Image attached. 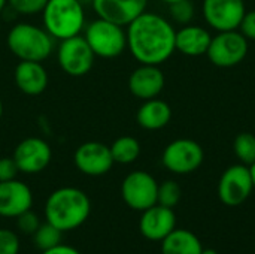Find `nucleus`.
I'll list each match as a JSON object with an SVG mask.
<instances>
[{
    "label": "nucleus",
    "instance_id": "f257e3e1",
    "mask_svg": "<svg viewBox=\"0 0 255 254\" xmlns=\"http://www.w3.org/2000/svg\"><path fill=\"white\" fill-rule=\"evenodd\" d=\"M126 33L127 48L140 64L160 66L176 51V30L158 13L145 10L127 25Z\"/></svg>",
    "mask_w": 255,
    "mask_h": 254
},
{
    "label": "nucleus",
    "instance_id": "f03ea898",
    "mask_svg": "<svg viewBox=\"0 0 255 254\" xmlns=\"http://www.w3.org/2000/svg\"><path fill=\"white\" fill-rule=\"evenodd\" d=\"M45 219L61 232L81 228L91 213V201L76 187H60L45 202Z\"/></svg>",
    "mask_w": 255,
    "mask_h": 254
},
{
    "label": "nucleus",
    "instance_id": "7ed1b4c3",
    "mask_svg": "<svg viewBox=\"0 0 255 254\" xmlns=\"http://www.w3.org/2000/svg\"><path fill=\"white\" fill-rule=\"evenodd\" d=\"M43 28L52 39L64 40L85 28V12L81 0H48L42 10Z\"/></svg>",
    "mask_w": 255,
    "mask_h": 254
},
{
    "label": "nucleus",
    "instance_id": "20e7f679",
    "mask_svg": "<svg viewBox=\"0 0 255 254\" xmlns=\"http://www.w3.org/2000/svg\"><path fill=\"white\" fill-rule=\"evenodd\" d=\"M6 43L9 51L19 61H43L54 49L52 36L39 25L30 22L15 24L7 36Z\"/></svg>",
    "mask_w": 255,
    "mask_h": 254
},
{
    "label": "nucleus",
    "instance_id": "39448f33",
    "mask_svg": "<svg viewBox=\"0 0 255 254\" xmlns=\"http://www.w3.org/2000/svg\"><path fill=\"white\" fill-rule=\"evenodd\" d=\"M82 36L96 57L115 58L127 48V33L124 27L100 16L85 25Z\"/></svg>",
    "mask_w": 255,
    "mask_h": 254
},
{
    "label": "nucleus",
    "instance_id": "423d86ee",
    "mask_svg": "<svg viewBox=\"0 0 255 254\" xmlns=\"http://www.w3.org/2000/svg\"><path fill=\"white\" fill-rule=\"evenodd\" d=\"M248 54V39L239 30L218 31L212 36L206 55L217 67H233L238 66Z\"/></svg>",
    "mask_w": 255,
    "mask_h": 254
},
{
    "label": "nucleus",
    "instance_id": "0eeeda50",
    "mask_svg": "<svg viewBox=\"0 0 255 254\" xmlns=\"http://www.w3.org/2000/svg\"><path fill=\"white\" fill-rule=\"evenodd\" d=\"M205 159L203 148L199 142L187 138L172 141L163 151V166L176 175H187L197 171Z\"/></svg>",
    "mask_w": 255,
    "mask_h": 254
},
{
    "label": "nucleus",
    "instance_id": "6e6552de",
    "mask_svg": "<svg viewBox=\"0 0 255 254\" xmlns=\"http://www.w3.org/2000/svg\"><path fill=\"white\" fill-rule=\"evenodd\" d=\"M57 60L61 70L73 78H79L87 75L96 60V54L87 43L82 34L60 40V46L57 51Z\"/></svg>",
    "mask_w": 255,
    "mask_h": 254
},
{
    "label": "nucleus",
    "instance_id": "1a4fd4ad",
    "mask_svg": "<svg viewBox=\"0 0 255 254\" xmlns=\"http://www.w3.org/2000/svg\"><path fill=\"white\" fill-rule=\"evenodd\" d=\"M158 183L145 171L130 172L121 184V196L126 205L136 211H145L157 204Z\"/></svg>",
    "mask_w": 255,
    "mask_h": 254
},
{
    "label": "nucleus",
    "instance_id": "9d476101",
    "mask_svg": "<svg viewBox=\"0 0 255 254\" xmlns=\"http://www.w3.org/2000/svg\"><path fill=\"white\" fill-rule=\"evenodd\" d=\"M254 183L247 165H233L224 171L218 181V198L227 207L242 205L253 193Z\"/></svg>",
    "mask_w": 255,
    "mask_h": 254
},
{
    "label": "nucleus",
    "instance_id": "9b49d317",
    "mask_svg": "<svg viewBox=\"0 0 255 254\" xmlns=\"http://www.w3.org/2000/svg\"><path fill=\"white\" fill-rule=\"evenodd\" d=\"M12 159L15 160L19 172L39 174L49 166L52 159V150L45 139L37 136H28L16 144Z\"/></svg>",
    "mask_w": 255,
    "mask_h": 254
},
{
    "label": "nucleus",
    "instance_id": "f8f14e48",
    "mask_svg": "<svg viewBox=\"0 0 255 254\" xmlns=\"http://www.w3.org/2000/svg\"><path fill=\"white\" fill-rule=\"evenodd\" d=\"M245 12L244 0H203L202 3L205 21L217 31L238 30Z\"/></svg>",
    "mask_w": 255,
    "mask_h": 254
},
{
    "label": "nucleus",
    "instance_id": "ddd939ff",
    "mask_svg": "<svg viewBox=\"0 0 255 254\" xmlns=\"http://www.w3.org/2000/svg\"><path fill=\"white\" fill-rule=\"evenodd\" d=\"M75 166L79 172L88 177H102L114 166L111 148L99 141H88L81 144L73 154Z\"/></svg>",
    "mask_w": 255,
    "mask_h": 254
},
{
    "label": "nucleus",
    "instance_id": "4468645a",
    "mask_svg": "<svg viewBox=\"0 0 255 254\" xmlns=\"http://www.w3.org/2000/svg\"><path fill=\"white\" fill-rule=\"evenodd\" d=\"M33 193L30 187L19 180L0 181V217L16 219L31 210Z\"/></svg>",
    "mask_w": 255,
    "mask_h": 254
},
{
    "label": "nucleus",
    "instance_id": "2eb2a0df",
    "mask_svg": "<svg viewBox=\"0 0 255 254\" xmlns=\"http://www.w3.org/2000/svg\"><path fill=\"white\" fill-rule=\"evenodd\" d=\"M176 226V216L172 208L160 204L142 211L139 220V231L143 238L149 241H163Z\"/></svg>",
    "mask_w": 255,
    "mask_h": 254
},
{
    "label": "nucleus",
    "instance_id": "dca6fc26",
    "mask_svg": "<svg viewBox=\"0 0 255 254\" xmlns=\"http://www.w3.org/2000/svg\"><path fill=\"white\" fill-rule=\"evenodd\" d=\"M164 73L158 66L140 64L128 76V90L134 97L149 100L158 97L164 88Z\"/></svg>",
    "mask_w": 255,
    "mask_h": 254
},
{
    "label": "nucleus",
    "instance_id": "f3484780",
    "mask_svg": "<svg viewBox=\"0 0 255 254\" xmlns=\"http://www.w3.org/2000/svg\"><path fill=\"white\" fill-rule=\"evenodd\" d=\"M97 16L120 25H128L146 10L148 0H91Z\"/></svg>",
    "mask_w": 255,
    "mask_h": 254
},
{
    "label": "nucleus",
    "instance_id": "a211bd4d",
    "mask_svg": "<svg viewBox=\"0 0 255 254\" xmlns=\"http://www.w3.org/2000/svg\"><path fill=\"white\" fill-rule=\"evenodd\" d=\"M18 90L27 96H39L48 87V72L40 61H19L13 70Z\"/></svg>",
    "mask_w": 255,
    "mask_h": 254
},
{
    "label": "nucleus",
    "instance_id": "6ab92c4d",
    "mask_svg": "<svg viewBox=\"0 0 255 254\" xmlns=\"http://www.w3.org/2000/svg\"><path fill=\"white\" fill-rule=\"evenodd\" d=\"M211 33L200 25H184L176 31L175 36V48L184 55L199 57L206 54L211 43Z\"/></svg>",
    "mask_w": 255,
    "mask_h": 254
},
{
    "label": "nucleus",
    "instance_id": "aec40b11",
    "mask_svg": "<svg viewBox=\"0 0 255 254\" xmlns=\"http://www.w3.org/2000/svg\"><path fill=\"white\" fill-rule=\"evenodd\" d=\"M172 120V108L161 99L143 100L136 114L137 124L145 130H160L166 127Z\"/></svg>",
    "mask_w": 255,
    "mask_h": 254
},
{
    "label": "nucleus",
    "instance_id": "412c9836",
    "mask_svg": "<svg viewBox=\"0 0 255 254\" xmlns=\"http://www.w3.org/2000/svg\"><path fill=\"white\" fill-rule=\"evenodd\" d=\"M202 250L200 240L185 229H173L161 241V254H200Z\"/></svg>",
    "mask_w": 255,
    "mask_h": 254
},
{
    "label": "nucleus",
    "instance_id": "4be33fe9",
    "mask_svg": "<svg viewBox=\"0 0 255 254\" xmlns=\"http://www.w3.org/2000/svg\"><path fill=\"white\" fill-rule=\"evenodd\" d=\"M109 148L114 162L120 165H130L140 156V144L133 136H120Z\"/></svg>",
    "mask_w": 255,
    "mask_h": 254
},
{
    "label": "nucleus",
    "instance_id": "5701e85b",
    "mask_svg": "<svg viewBox=\"0 0 255 254\" xmlns=\"http://www.w3.org/2000/svg\"><path fill=\"white\" fill-rule=\"evenodd\" d=\"M61 235H63V232L58 228H55L54 225L46 222L43 225L40 223V226L37 228V231L31 237H33L34 246L40 252H45V250H49V249L60 246L61 244Z\"/></svg>",
    "mask_w": 255,
    "mask_h": 254
},
{
    "label": "nucleus",
    "instance_id": "b1692460",
    "mask_svg": "<svg viewBox=\"0 0 255 254\" xmlns=\"http://www.w3.org/2000/svg\"><path fill=\"white\" fill-rule=\"evenodd\" d=\"M233 151L242 165L251 166L255 162V135L250 132L239 133L233 141Z\"/></svg>",
    "mask_w": 255,
    "mask_h": 254
},
{
    "label": "nucleus",
    "instance_id": "393cba45",
    "mask_svg": "<svg viewBox=\"0 0 255 254\" xmlns=\"http://www.w3.org/2000/svg\"><path fill=\"white\" fill-rule=\"evenodd\" d=\"M181 196H182V190H181V186L176 181L167 180V181L158 184L157 204L173 210L179 204Z\"/></svg>",
    "mask_w": 255,
    "mask_h": 254
},
{
    "label": "nucleus",
    "instance_id": "a878e982",
    "mask_svg": "<svg viewBox=\"0 0 255 254\" xmlns=\"http://www.w3.org/2000/svg\"><path fill=\"white\" fill-rule=\"evenodd\" d=\"M169 12L175 22L187 25L194 18V4L191 0H178L169 4Z\"/></svg>",
    "mask_w": 255,
    "mask_h": 254
},
{
    "label": "nucleus",
    "instance_id": "bb28decb",
    "mask_svg": "<svg viewBox=\"0 0 255 254\" xmlns=\"http://www.w3.org/2000/svg\"><path fill=\"white\" fill-rule=\"evenodd\" d=\"M48 0H7V4L13 12L19 15H34L42 13Z\"/></svg>",
    "mask_w": 255,
    "mask_h": 254
},
{
    "label": "nucleus",
    "instance_id": "cd10ccee",
    "mask_svg": "<svg viewBox=\"0 0 255 254\" xmlns=\"http://www.w3.org/2000/svg\"><path fill=\"white\" fill-rule=\"evenodd\" d=\"M19 253V238L10 229H0V254Z\"/></svg>",
    "mask_w": 255,
    "mask_h": 254
},
{
    "label": "nucleus",
    "instance_id": "c85d7f7f",
    "mask_svg": "<svg viewBox=\"0 0 255 254\" xmlns=\"http://www.w3.org/2000/svg\"><path fill=\"white\" fill-rule=\"evenodd\" d=\"M16 226L22 234L33 235L37 231V228L40 226V220L31 210H28L16 217Z\"/></svg>",
    "mask_w": 255,
    "mask_h": 254
},
{
    "label": "nucleus",
    "instance_id": "c756f323",
    "mask_svg": "<svg viewBox=\"0 0 255 254\" xmlns=\"http://www.w3.org/2000/svg\"><path fill=\"white\" fill-rule=\"evenodd\" d=\"M18 166L12 157H1L0 159V181L15 180L18 175Z\"/></svg>",
    "mask_w": 255,
    "mask_h": 254
},
{
    "label": "nucleus",
    "instance_id": "7c9ffc66",
    "mask_svg": "<svg viewBox=\"0 0 255 254\" xmlns=\"http://www.w3.org/2000/svg\"><path fill=\"white\" fill-rule=\"evenodd\" d=\"M248 40H255V9L245 12L239 28H238Z\"/></svg>",
    "mask_w": 255,
    "mask_h": 254
},
{
    "label": "nucleus",
    "instance_id": "2f4dec72",
    "mask_svg": "<svg viewBox=\"0 0 255 254\" xmlns=\"http://www.w3.org/2000/svg\"><path fill=\"white\" fill-rule=\"evenodd\" d=\"M42 254H81L75 247H70V246H64V244H60L54 249H49V250H45L42 252Z\"/></svg>",
    "mask_w": 255,
    "mask_h": 254
},
{
    "label": "nucleus",
    "instance_id": "473e14b6",
    "mask_svg": "<svg viewBox=\"0 0 255 254\" xmlns=\"http://www.w3.org/2000/svg\"><path fill=\"white\" fill-rule=\"evenodd\" d=\"M250 172H251V177H253V183H254V189H255V162L250 166Z\"/></svg>",
    "mask_w": 255,
    "mask_h": 254
},
{
    "label": "nucleus",
    "instance_id": "72a5a7b5",
    "mask_svg": "<svg viewBox=\"0 0 255 254\" xmlns=\"http://www.w3.org/2000/svg\"><path fill=\"white\" fill-rule=\"evenodd\" d=\"M200 254H218V252H217V250H214V249H206V250L203 249Z\"/></svg>",
    "mask_w": 255,
    "mask_h": 254
},
{
    "label": "nucleus",
    "instance_id": "f704fd0d",
    "mask_svg": "<svg viewBox=\"0 0 255 254\" xmlns=\"http://www.w3.org/2000/svg\"><path fill=\"white\" fill-rule=\"evenodd\" d=\"M6 4H7V0H0V13L3 12V9L6 7Z\"/></svg>",
    "mask_w": 255,
    "mask_h": 254
},
{
    "label": "nucleus",
    "instance_id": "c9c22d12",
    "mask_svg": "<svg viewBox=\"0 0 255 254\" xmlns=\"http://www.w3.org/2000/svg\"><path fill=\"white\" fill-rule=\"evenodd\" d=\"M1 115H3V102L0 99V118H1Z\"/></svg>",
    "mask_w": 255,
    "mask_h": 254
},
{
    "label": "nucleus",
    "instance_id": "e433bc0d",
    "mask_svg": "<svg viewBox=\"0 0 255 254\" xmlns=\"http://www.w3.org/2000/svg\"><path fill=\"white\" fill-rule=\"evenodd\" d=\"M161 1H166L167 4H170V3H173V1H178V0H161Z\"/></svg>",
    "mask_w": 255,
    "mask_h": 254
},
{
    "label": "nucleus",
    "instance_id": "4c0bfd02",
    "mask_svg": "<svg viewBox=\"0 0 255 254\" xmlns=\"http://www.w3.org/2000/svg\"><path fill=\"white\" fill-rule=\"evenodd\" d=\"M81 1H88V0H81ZM90 1H91V0H90Z\"/></svg>",
    "mask_w": 255,
    "mask_h": 254
}]
</instances>
